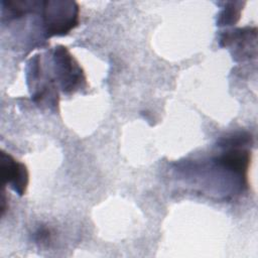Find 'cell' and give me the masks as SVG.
<instances>
[{
  "label": "cell",
  "mask_w": 258,
  "mask_h": 258,
  "mask_svg": "<svg viewBox=\"0 0 258 258\" xmlns=\"http://www.w3.org/2000/svg\"><path fill=\"white\" fill-rule=\"evenodd\" d=\"M233 6L225 8L220 14V19L218 21L219 25H231L238 21L240 17V8H235V4Z\"/></svg>",
  "instance_id": "obj_4"
},
{
  "label": "cell",
  "mask_w": 258,
  "mask_h": 258,
  "mask_svg": "<svg viewBox=\"0 0 258 258\" xmlns=\"http://www.w3.org/2000/svg\"><path fill=\"white\" fill-rule=\"evenodd\" d=\"M42 19L48 37L64 35L79 23V6L74 1H44Z\"/></svg>",
  "instance_id": "obj_1"
},
{
  "label": "cell",
  "mask_w": 258,
  "mask_h": 258,
  "mask_svg": "<svg viewBox=\"0 0 258 258\" xmlns=\"http://www.w3.org/2000/svg\"><path fill=\"white\" fill-rule=\"evenodd\" d=\"M50 231L47 228H39L35 233V240L40 243H44L49 240Z\"/></svg>",
  "instance_id": "obj_5"
},
{
  "label": "cell",
  "mask_w": 258,
  "mask_h": 258,
  "mask_svg": "<svg viewBox=\"0 0 258 258\" xmlns=\"http://www.w3.org/2000/svg\"><path fill=\"white\" fill-rule=\"evenodd\" d=\"M0 169L2 185L5 186L6 184H9L16 194L23 196L26 191L29 180L26 165L2 150Z\"/></svg>",
  "instance_id": "obj_3"
},
{
  "label": "cell",
  "mask_w": 258,
  "mask_h": 258,
  "mask_svg": "<svg viewBox=\"0 0 258 258\" xmlns=\"http://www.w3.org/2000/svg\"><path fill=\"white\" fill-rule=\"evenodd\" d=\"M53 61L55 76L61 83L63 92H75L85 84L84 72L67 47L59 45L54 48Z\"/></svg>",
  "instance_id": "obj_2"
}]
</instances>
